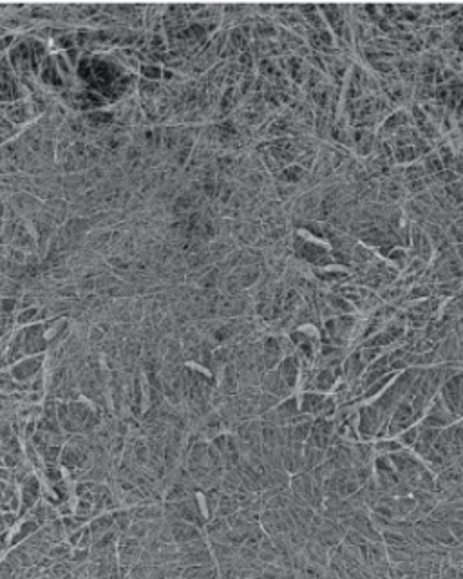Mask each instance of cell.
I'll return each mask as SVG.
<instances>
[{"label": "cell", "mask_w": 463, "mask_h": 579, "mask_svg": "<svg viewBox=\"0 0 463 579\" xmlns=\"http://www.w3.org/2000/svg\"><path fill=\"white\" fill-rule=\"evenodd\" d=\"M40 482L34 474H31L27 480L20 485V499H22V507H20V514H25L27 511L34 507L40 499Z\"/></svg>", "instance_id": "obj_1"}, {"label": "cell", "mask_w": 463, "mask_h": 579, "mask_svg": "<svg viewBox=\"0 0 463 579\" xmlns=\"http://www.w3.org/2000/svg\"><path fill=\"white\" fill-rule=\"evenodd\" d=\"M169 527H170V532H172L174 541L179 543V545H185V543H188V541H194V539H198V537H201V534H199V527L186 523V521L170 520Z\"/></svg>", "instance_id": "obj_2"}, {"label": "cell", "mask_w": 463, "mask_h": 579, "mask_svg": "<svg viewBox=\"0 0 463 579\" xmlns=\"http://www.w3.org/2000/svg\"><path fill=\"white\" fill-rule=\"evenodd\" d=\"M114 528V518L112 514H103V516H96L93 521H91V527H89V530H91V536H93V543L94 541H98L100 537L105 536L109 530H112Z\"/></svg>", "instance_id": "obj_3"}, {"label": "cell", "mask_w": 463, "mask_h": 579, "mask_svg": "<svg viewBox=\"0 0 463 579\" xmlns=\"http://www.w3.org/2000/svg\"><path fill=\"white\" fill-rule=\"evenodd\" d=\"M239 511V503L234 496L224 494L219 498V505H217V511H215L214 518H230L232 514H236Z\"/></svg>", "instance_id": "obj_4"}, {"label": "cell", "mask_w": 463, "mask_h": 579, "mask_svg": "<svg viewBox=\"0 0 463 579\" xmlns=\"http://www.w3.org/2000/svg\"><path fill=\"white\" fill-rule=\"evenodd\" d=\"M38 528H40V525H38L34 520H25L24 523H22V527L18 528V532L15 534V537H13L11 545H17V543H20V541L29 539L33 534L38 532Z\"/></svg>", "instance_id": "obj_5"}, {"label": "cell", "mask_w": 463, "mask_h": 579, "mask_svg": "<svg viewBox=\"0 0 463 579\" xmlns=\"http://www.w3.org/2000/svg\"><path fill=\"white\" fill-rule=\"evenodd\" d=\"M20 366H24V369L22 368H15L13 369V373L20 378V380H24V378H27V376H31L33 373L38 371V366H40V359L38 360H27V362L20 364Z\"/></svg>", "instance_id": "obj_6"}, {"label": "cell", "mask_w": 463, "mask_h": 579, "mask_svg": "<svg viewBox=\"0 0 463 579\" xmlns=\"http://www.w3.org/2000/svg\"><path fill=\"white\" fill-rule=\"evenodd\" d=\"M89 556H91V550L89 549H76L74 552L71 554V561L72 563H84L89 559Z\"/></svg>", "instance_id": "obj_7"}]
</instances>
